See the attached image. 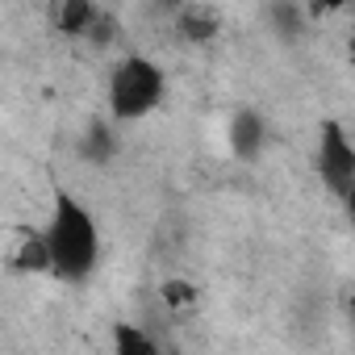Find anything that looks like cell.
I'll return each mask as SVG.
<instances>
[{
    "instance_id": "cell-1",
    "label": "cell",
    "mask_w": 355,
    "mask_h": 355,
    "mask_svg": "<svg viewBox=\"0 0 355 355\" xmlns=\"http://www.w3.org/2000/svg\"><path fill=\"white\" fill-rule=\"evenodd\" d=\"M42 239H46L55 280L84 284L96 272V263H101V226H96V214L84 201H76L71 193H63V189L55 193Z\"/></svg>"
},
{
    "instance_id": "cell-2",
    "label": "cell",
    "mask_w": 355,
    "mask_h": 355,
    "mask_svg": "<svg viewBox=\"0 0 355 355\" xmlns=\"http://www.w3.org/2000/svg\"><path fill=\"white\" fill-rule=\"evenodd\" d=\"M167 96V71L163 63L146 59V55H121L109 71V88H105V105H109V121H142L150 117Z\"/></svg>"
},
{
    "instance_id": "cell-3",
    "label": "cell",
    "mask_w": 355,
    "mask_h": 355,
    "mask_svg": "<svg viewBox=\"0 0 355 355\" xmlns=\"http://www.w3.org/2000/svg\"><path fill=\"white\" fill-rule=\"evenodd\" d=\"M313 163H318L322 184H326L338 201H347L351 189H355V142H351V134H347L343 121H322Z\"/></svg>"
},
{
    "instance_id": "cell-4",
    "label": "cell",
    "mask_w": 355,
    "mask_h": 355,
    "mask_svg": "<svg viewBox=\"0 0 355 355\" xmlns=\"http://www.w3.org/2000/svg\"><path fill=\"white\" fill-rule=\"evenodd\" d=\"M226 142H230L234 159H259L268 146V117L259 109H239L226 125Z\"/></svg>"
},
{
    "instance_id": "cell-5",
    "label": "cell",
    "mask_w": 355,
    "mask_h": 355,
    "mask_svg": "<svg viewBox=\"0 0 355 355\" xmlns=\"http://www.w3.org/2000/svg\"><path fill=\"white\" fill-rule=\"evenodd\" d=\"M171 26H175V38L180 42H189V46H205V42H214L218 38V30H222V17L214 13V9H205V5H184L171 13Z\"/></svg>"
},
{
    "instance_id": "cell-6",
    "label": "cell",
    "mask_w": 355,
    "mask_h": 355,
    "mask_svg": "<svg viewBox=\"0 0 355 355\" xmlns=\"http://www.w3.org/2000/svg\"><path fill=\"white\" fill-rule=\"evenodd\" d=\"M96 13H101V5L96 0H55V30L63 34V38H84L88 34V26L96 21Z\"/></svg>"
},
{
    "instance_id": "cell-7",
    "label": "cell",
    "mask_w": 355,
    "mask_h": 355,
    "mask_svg": "<svg viewBox=\"0 0 355 355\" xmlns=\"http://www.w3.org/2000/svg\"><path fill=\"white\" fill-rule=\"evenodd\" d=\"M9 263H13V272H26V276H51V255H46L42 230H21Z\"/></svg>"
},
{
    "instance_id": "cell-8",
    "label": "cell",
    "mask_w": 355,
    "mask_h": 355,
    "mask_svg": "<svg viewBox=\"0 0 355 355\" xmlns=\"http://www.w3.org/2000/svg\"><path fill=\"white\" fill-rule=\"evenodd\" d=\"M80 155H84L88 163L105 167V163L117 155V130H113V121H105V117L88 121V130H84V138H80Z\"/></svg>"
},
{
    "instance_id": "cell-9",
    "label": "cell",
    "mask_w": 355,
    "mask_h": 355,
    "mask_svg": "<svg viewBox=\"0 0 355 355\" xmlns=\"http://www.w3.org/2000/svg\"><path fill=\"white\" fill-rule=\"evenodd\" d=\"M268 21H272V30H276L280 42H297L305 34V26H309V13L297 5V0H272Z\"/></svg>"
},
{
    "instance_id": "cell-10",
    "label": "cell",
    "mask_w": 355,
    "mask_h": 355,
    "mask_svg": "<svg viewBox=\"0 0 355 355\" xmlns=\"http://www.w3.org/2000/svg\"><path fill=\"white\" fill-rule=\"evenodd\" d=\"M159 301H163L171 313H189V309L197 305V284H193V280H184V276H171V280H163Z\"/></svg>"
},
{
    "instance_id": "cell-11",
    "label": "cell",
    "mask_w": 355,
    "mask_h": 355,
    "mask_svg": "<svg viewBox=\"0 0 355 355\" xmlns=\"http://www.w3.org/2000/svg\"><path fill=\"white\" fill-rule=\"evenodd\" d=\"M113 347H117L121 355H150V351H159V343H155L150 334L134 330V326H117V330H113Z\"/></svg>"
},
{
    "instance_id": "cell-12",
    "label": "cell",
    "mask_w": 355,
    "mask_h": 355,
    "mask_svg": "<svg viewBox=\"0 0 355 355\" xmlns=\"http://www.w3.org/2000/svg\"><path fill=\"white\" fill-rule=\"evenodd\" d=\"M113 38H117V21H113V13H96V21L88 26V34H84V42L88 46H96V51H105V46H113Z\"/></svg>"
}]
</instances>
